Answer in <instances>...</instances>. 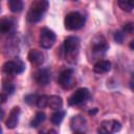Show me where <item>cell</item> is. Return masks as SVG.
<instances>
[{"label":"cell","mask_w":134,"mask_h":134,"mask_svg":"<svg viewBox=\"0 0 134 134\" xmlns=\"http://www.w3.org/2000/svg\"><path fill=\"white\" fill-rule=\"evenodd\" d=\"M80 51V39L75 36H69L64 40L63 52L66 61L74 63L77 59Z\"/></svg>","instance_id":"1"},{"label":"cell","mask_w":134,"mask_h":134,"mask_svg":"<svg viewBox=\"0 0 134 134\" xmlns=\"http://www.w3.org/2000/svg\"><path fill=\"white\" fill-rule=\"evenodd\" d=\"M49 2L48 0H35L28 9L27 20L29 23H37L42 20L44 14L48 9Z\"/></svg>","instance_id":"2"},{"label":"cell","mask_w":134,"mask_h":134,"mask_svg":"<svg viewBox=\"0 0 134 134\" xmlns=\"http://www.w3.org/2000/svg\"><path fill=\"white\" fill-rule=\"evenodd\" d=\"M85 24V18L79 12H70L64 19L65 28L68 30H77Z\"/></svg>","instance_id":"3"},{"label":"cell","mask_w":134,"mask_h":134,"mask_svg":"<svg viewBox=\"0 0 134 134\" xmlns=\"http://www.w3.org/2000/svg\"><path fill=\"white\" fill-rule=\"evenodd\" d=\"M24 69H25V65L19 59L7 61L2 66V71L5 74H8V75H14V74L22 73L24 71Z\"/></svg>","instance_id":"4"},{"label":"cell","mask_w":134,"mask_h":134,"mask_svg":"<svg viewBox=\"0 0 134 134\" xmlns=\"http://www.w3.org/2000/svg\"><path fill=\"white\" fill-rule=\"evenodd\" d=\"M90 98V91L87 88H79L73 92L69 98H68V104L70 106H79L82 104H85L88 99Z\"/></svg>","instance_id":"5"},{"label":"cell","mask_w":134,"mask_h":134,"mask_svg":"<svg viewBox=\"0 0 134 134\" xmlns=\"http://www.w3.org/2000/svg\"><path fill=\"white\" fill-rule=\"evenodd\" d=\"M39 42H40V46L44 49H48L50 48L54 42H55V34L47 28V27H44L41 29L40 31V39H39Z\"/></svg>","instance_id":"6"},{"label":"cell","mask_w":134,"mask_h":134,"mask_svg":"<svg viewBox=\"0 0 134 134\" xmlns=\"http://www.w3.org/2000/svg\"><path fill=\"white\" fill-rule=\"evenodd\" d=\"M121 124L116 119H108L103 120L97 129V132L100 134H109V133H115L120 131Z\"/></svg>","instance_id":"7"},{"label":"cell","mask_w":134,"mask_h":134,"mask_svg":"<svg viewBox=\"0 0 134 134\" xmlns=\"http://www.w3.org/2000/svg\"><path fill=\"white\" fill-rule=\"evenodd\" d=\"M87 128L86 118L83 115H74L70 119V129L74 133H84Z\"/></svg>","instance_id":"8"},{"label":"cell","mask_w":134,"mask_h":134,"mask_svg":"<svg viewBox=\"0 0 134 134\" xmlns=\"http://www.w3.org/2000/svg\"><path fill=\"white\" fill-rule=\"evenodd\" d=\"M72 76H73V70L70 68L64 69L60 72L58 76V83L63 89H69L72 86Z\"/></svg>","instance_id":"9"},{"label":"cell","mask_w":134,"mask_h":134,"mask_svg":"<svg viewBox=\"0 0 134 134\" xmlns=\"http://www.w3.org/2000/svg\"><path fill=\"white\" fill-rule=\"evenodd\" d=\"M109 48V45L107 43V40L100 36L97 35L91 40V49L95 53H104Z\"/></svg>","instance_id":"10"},{"label":"cell","mask_w":134,"mask_h":134,"mask_svg":"<svg viewBox=\"0 0 134 134\" xmlns=\"http://www.w3.org/2000/svg\"><path fill=\"white\" fill-rule=\"evenodd\" d=\"M50 70L48 68H41L34 74V79L40 86H46L50 82Z\"/></svg>","instance_id":"11"},{"label":"cell","mask_w":134,"mask_h":134,"mask_svg":"<svg viewBox=\"0 0 134 134\" xmlns=\"http://www.w3.org/2000/svg\"><path fill=\"white\" fill-rule=\"evenodd\" d=\"M20 114H21V109L19 107H14L10 110V112L8 114V117L5 120V126H6L7 129H14L18 125Z\"/></svg>","instance_id":"12"},{"label":"cell","mask_w":134,"mask_h":134,"mask_svg":"<svg viewBox=\"0 0 134 134\" xmlns=\"http://www.w3.org/2000/svg\"><path fill=\"white\" fill-rule=\"evenodd\" d=\"M27 59H28V61H29L32 65H35V66H40V65H42V64L44 63V61H45V54H44L42 51L38 50V49H31V50H29V52H28Z\"/></svg>","instance_id":"13"},{"label":"cell","mask_w":134,"mask_h":134,"mask_svg":"<svg viewBox=\"0 0 134 134\" xmlns=\"http://www.w3.org/2000/svg\"><path fill=\"white\" fill-rule=\"evenodd\" d=\"M0 31L3 35H13L15 32V23L9 18H2L0 21Z\"/></svg>","instance_id":"14"},{"label":"cell","mask_w":134,"mask_h":134,"mask_svg":"<svg viewBox=\"0 0 134 134\" xmlns=\"http://www.w3.org/2000/svg\"><path fill=\"white\" fill-rule=\"evenodd\" d=\"M110 69H111V63L107 60H99L93 66V71L95 73H98V74L106 73Z\"/></svg>","instance_id":"15"},{"label":"cell","mask_w":134,"mask_h":134,"mask_svg":"<svg viewBox=\"0 0 134 134\" xmlns=\"http://www.w3.org/2000/svg\"><path fill=\"white\" fill-rule=\"evenodd\" d=\"M48 107L52 110H59L62 109L63 107V99L59 95H51L49 96V102H48Z\"/></svg>","instance_id":"16"},{"label":"cell","mask_w":134,"mask_h":134,"mask_svg":"<svg viewBox=\"0 0 134 134\" xmlns=\"http://www.w3.org/2000/svg\"><path fill=\"white\" fill-rule=\"evenodd\" d=\"M64 116H65V111L64 110H61V109L54 110V112L50 116V121H51L52 125H55V126L57 125H60L62 122Z\"/></svg>","instance_id":"17"},{"label":"cell","mask_w":134,"mask_h":134,"mask_svg":"<svg viewBox=\"0 0 134 134\" xmlns=\"http://www.w3.org/2000/svg\"><path fill=\"white\" fill-rule=\"evenodd\" d=\"M118 6L124 12H131L134 9V0H118Z\"/></svg>","instance_id":"18"},{"label":"cell","mask_w":134,"mask_h":134,"mask_svg":"<svg viewBox=\"0 0 134 134\" xmlns=\"http://www.w3.org/2000/svg\"><path fill=\"white\" fill-rule=\"evenodd\" d=\"M9 9L13 13H19L23 9V2L22 0H8Z\"/></svg>","instance_id":"19"},{"label":"cell","mask_w":134,"mask_h":134,"mask_svg":"<svg viewBox=\"0 0 134 134\" xmlns=\"http://www.w3.org/2000/svg\"><path fill=\"white\" fill-rule=\"evenodd\" d=\"M45 118H46V115H45L44 112H38V113L36 114V116L34 117V119L31 120L30 126H31L32 128H38V127L45 120Z\"/></svg>","instance_id":"20"},{"label":"cell","mask_w":134,"mask_h":134,"mask_svg":"<svg viewBox=\"0 0 134 134\" xmlns=\"http://www.w3.org/2000/svg\"><path fill=\"white\" fill-rule=\"evenodd\" d=\"M15 91V85L10 82H3L2 84V92H4L7 95L13 94Z\"/></svg>","instance_id":"21"},{"label":"cell","mask_w":134,"mask_h":134,"mask_svg":"<svg viewBox=\"0 0 134 134\" xmlns=\"http://www.w3.org/2000/svg\"><path fill=\"white\" fill-rule=\"evenodd\" d=\"M48 102H49V96L48 95H41V96H39L36 105L38 106V108L43 109L45 107H48Z\"/></svg>","instance_id":"22"},{"label":"cell","mask_w":134,"mask_h":134,"mask_svg":"<svg viewBox=\"0 0 134 134\" xmlns=\"http://www.w3.org/2000/svg\"><path fill=\"white\" fill-rule=\"evenodd\" d=\"M38 98H39V95H37V94H28L24 97V100L28 105H34V104H37Z\"/></svg>","instance_id":"23"},{"label":"cell","mask_w":134,"mask_h":134,"mask_svg":"<svg viewBox=\"0 0 134 134\" xmlns=\"http://www.w3.org/2000/svg\"><path fill=\"white\" fill-rule=\"evenodd\" d=\"M122 31L129 35H134V23L133 22H129L126 23L122 27Z\"/></svg>","instance_id":"24"},{"label":"cell","mask_w":134,"mask_h":134,"mask_svg":"<svg viewBox=\"0 0 134 134\" xmlns=\"http://www.w3.org/2000/svg\"><path fill=\"white\" fill-rule=\"evenodd\" d=\"M124 39H125V34L122 30H118L114 34V41L118 44H121L124 42Z\"/></svg>","instance_id":"25"},{"label":"cell","mask_w":134,"mask_h":134,"mask_svg":"<svg viewBox=\"0 0 134 134\" xmlns=\"http://www.w3.org/2000/svg\"><path fill=\"white\" fill-rule=\"evenodd\" d=\"M8 95L7 94H5L4 92H2L1 93V103L3 104V103H5V100H6V97H7Z\"/></svg>","instance_id":"26"},{"label":"cell","mask_w":134,"mask_h":134,"mask_svg":"<svg viewBox=\"0 0 134 134\" xmlns=\"http://www.w3.org/2000/svg\"><path fill=\"white\" fill-rule=\"evenodd\" d=\"M130 87H131L132 90H134V74L132 75V79L130 81Z\"/></svg>","instance_id":"27"},{"label":"cell","mask_w":134,"mask_h":134,"mask_svg":"<svg viewBox=\"0 0 134 134\" xmlns=\"http://www.w3.org/2000/svg\"><path fill=\"white\" fill-rule=\"evenodd\" d=\"M96 112H97V109L94 108L93 110H90V111H89V114H90V115H93V114H95Z\"/></svg>","instance_id":"28"},{"label":"cell","mask_w":134,"mask_h":134,"mask_svg":"<svg viewBox=\"0 0 134 134\" xmlns=\"http://www.w3.org/2000/svg\"><path fill=\"white\" fill-rule=\"evenodd\" d=\"M129 46H130V48H131V49H133V50H134V40H132V41L130 42Z\"/></svg>","instance_id":"29"}]
</instances>
